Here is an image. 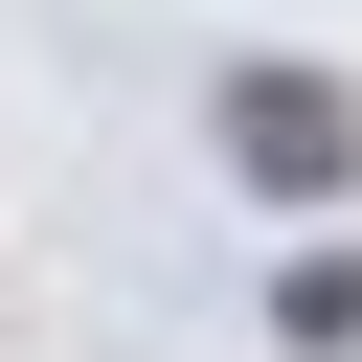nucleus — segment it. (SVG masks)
I'll use <instances>...</instances> for the list:
<instances>
[{
    "instance_id": "1",
    "label": "nucleus",
    "mask_w": 362,
    "mask_h": 362,
    "mask_svg": "<svg viewBox=\"0 0 362 362\" xmlns=\"http://www.w3.org/2000/svg\"><path fill=\"white\" fill-rule=\"evenodd\" d=\"M226 181L249 204H339L362 181V90L339 68H226Z\"/></svg>"
}]
</instances>
